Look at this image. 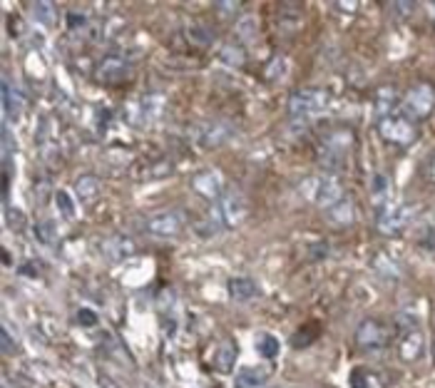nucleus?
<instances>
[{"label": "nucleus", "instance_id": "obj_11", "mask_svg": "<svg viewBox=\"0 0 435 388\" xmlns=\"http://www.w3.org/2000/svg\"><path fill=\"white\" fill-rule=\"evenodd\" d=\"M271 371L266 366H249L242 368L234 378V388H259L269 381Z\"/></svg>", "mask_w": 435, "mask_h": 388}, {"label": "nucleus", "instance_id": "obj_33", "mask_svg": "<svg viewBox=\"0 0 435 388\" xmlns=\"http://www.w3.org/2000/svg\"><path fill=\"white\" fill-rule=\"evenodd\" d=\"M433 8H435V6H433Z\"/></svg>", "mask_w": 435, "mask_h": 388}, {"label": "nucleus", "instance_id": "obj_22", "mask_svg": "<svg viewBox=\"0 0 435 388\" xmlns=\"http://www.w3.org/2000/svg\"><path fill=\"white\" fill-rule=\"evenodd\" d=\"M32 18L37 20V25L42 28H50L55 23V13H52V6L50 3H32Z\"/></svg>", "mask_w": 435, "mask_h": 388}, {"label": "nucleus", "instance_id": "obj_20", "mask_svg": "<svg viewBox=\"0 0 435 388\" xmlns=\"http://www.w3.org/2000/svg\"><path fill=\"white\" fill-rule=\"evenodd\" d=\"M388 189H391V182L386 175H381V172H376L373 175V184H371V192H373V204H379V207H383L386 197H388Z\"/></svg>", "mask_w": 435, "mask_h": 388}, {"label": "nucleus", "instance_id": "obj_17", "mask_svg": "<svg viewBox=\"0 0 435 388\" xmlns=\"http://www.w3.org/2000/svg\"><path fill=\"white\" fill-rule=\"evenodd\" d=\"M423 353V336L418 331H410L408 336L400 341V358L405 361H418Z\"/></svg>", "mask_w": 435, "mask_h": 388}, {"label": "nucleus", "instance_id": "obj_26", "mask_svg": "<svg viewBox=\"0 0 435 388\" xmlns=\"http://www.w3.org/2000/svg\"><path fill=\"white\" fill-rule=\"evenodd\" d=\"M219 57H222L224 62H229L232 68H239V65H244V52H242V47L224 45L222 52H219Z\"/></svg>", "mask_w": 435, "mask_h": 388}, {"label": "nucleus", "instance_id": "obj_13", "mask_svg": "<svg viewBox=\"0 0 435 388\" xmlns=\"http://www.w3.org/2000/svg\"><path fill=\"white\" fill-rule=\"evenodd\" d=\"M97 78L105 83H117V80L127 78V62L122 57H105L97 68Z\"/></svg>", "mask_w": 435, "mask_h": 388}, {"label": "nucleus", "instance_id": "obj_23", "mask_svg": "<svg viewBox=\"0 0 435 388\" xmlns=\"http://www.w3.org/2000/svg\"><path fill=\"white\" fill-rule=\"evenodd\" d=\"M373 266H376V271L383 276H400L398 264H395L391 257H386V254H379V257L373 259Z\"/></svg>", "mask_w": 435, "mask_h": 388}, {"label": "nucleus", "instance_id": "obj_30", "mask_svg": "<svg viewBox=\"0 0 435 388\" xmlns=\"http://www.w3.org/2000/svg\"><path fill=\"white\" fill-rule=\"evenodd\" d=\"M351 386L353 388H366V376H363V371H353L351 373Z\"/></svg>", "mask_w": 435, "mask_h": 388}, {"label": "nucleus", "instance_id": "obj_1", "mask_svg": "<svg viewBox=\"0 0 435 388\" xmlns=\"http://www.w3.org/2000/svg\"><path fill=\"white\" fill-rule=\"evenodd\" d=\"M323 110H326V93L323 90H299L289 100V117L299 127Z\"/></svg>", "mask_w": 435, "mask_h": 388}, {"label": "nucleus", "instance_id": "obj_8", "mask_svg": "<svg viewBox=\"0 0 435 388\" xmlns=\"http://www.w3.org/2000/svg\"><path fill=\"white\" fill-rule=\"evenodd\" d=\"M246 214V204H244V197L237 189H227L222 194V217L227 227H237L239 222Z\"/></svg>", "mask_w": 435, "mask_h": 388}, {"label": "nucleus", "instance_id": "obj_2", "mask_svg": "<svg viewBox=\"0 0 435 388\" xmlns=\"http://www.w3.org/2000/svg\"><path fill=\"white\" fill-rule=\"evenodd\" d=\"M301 189H304V194L311 199V202L318 204V207H323V209L333 207V204L343 199V187H341V182H338L333 175L314 177V180L304 182V187H301Z\"/></svg>", "mask_w": 435, "mask_h": 388}, {"label": "nucleus", "instance_id": "obj_15", "mask_svg": "<svg viewBox=\"0 0 435 388\" xmlns=\"http://www.w3.org/2000/svg\"><path fill=\"white\" fill-rule=\"evenodd\" d=\"M326 217H328V222L338 224V227H346V224L353 222L356 212H353V204L348 202V199H341V202H336L333 207L326 209Z\"/></svg>", "mask_w": 435, "mask_h": 388}, {"label": "nucleus", "instance_id": "obj_6", "mask_svg": "<svg viewBox=\"0 0 435 388\" xmlns=\"http://www.w3.org/2000/svg\"><path fill=\"white\" fill-rule=\"evenodd\" d=\"M379 129L386 140L395 142V145H408L415 137L413 124H410V119L405 117V114H388V117H381Z\"/></svg>", "mask_w": 435, "mask_h": 388}, {"label": "nucleus", "instance_id": "obj_16", "mask_svg": "<svg viewBox=\"0 0 435 388\" xmlns=\"http://www.w3.org/2000/svg\"><path fill=\"white\" fill-rule=\"evenodd\" d=\"M229 296H232L234 301H249L256 296V284L251 279H244V276H239V279H232L229 281Z\"/></svg>", "mask_w": 435, "mask_h": 388}, {"label": "nucleus", "instance_id": "obj_24", "mask_svg": "<svg viewBox=\"0 0 435 388\" xmlns=\"http://www.w3.org/2000/svg\"><path fill=\"white\" fill-rule=\"evenodd\" d=\"M55 202H57V209H60V214L65 219H73L75 217V202L73 197H70L68 192H55Z\"/></svg>", "mask_w": 435, "mask_h": 388}, {"label": "nucleus", "instance_id": "obj_32", "mask_svg": "<svg viewBox=\"0 0 435 388\" xmlns=\"http://www.w3.org/2000/svg\"><path fill=\"white\" fill-rule=\"evenodd\" d=\"M97 381H100V386H102V388H119L117 383H114V381H109L107 376H100Z\"/></svg>", "mask_w": 435, "mask_h": 388}, {"label": "nucleus", "instance_id": "obj_7", "mask_svg": "<svg viewBox=\"0 0 435 388\" xmlns=\"http://www.w3.org/2000/svg\"><path fill=\"white\" fill-rule=\"evenodd\" d=\"M386 343V329L381 321L376 319H363L356 329V346L361 351H373V348H381Z\"/></svg>", "mask_w": 435, "mask_h": 388}, {"label": "nucleus", "instance_id": "obj_28", "mask_svg": "<svg viewBox=\"0 0 435 388\" xmlns=\"http://www.w3.org/2000/svg\"><path fill=\"white\" fill-rule=\"evenodd\" d=\"M78 321L83 324L85 329L97 327V314H93L90 309H80V311H78Z\"/></svg>", "mask_w": 435, "mask_h": 388}, {"label": "nucleus", "instance_id": "obj_29", "mask_svg": "<svg viewBox=\"0 0 435 388\" xmlns=\"http://www.w3.org/2000/svg\"><path fill=\"white\" fill-rule=\"evenodd\" d=\"M35 237L40 239V242H52L50 224H40V227H35Z\"/></svg>", "mask_w": 435, "mask_h": 388}, {"label": "nucleus", "instance_id": "obj_27", "mask_svg": "<svg viewBox=\"0 0 435 388\" xmlns=\"http://www.w3.org/2000/svg\"><path fill=\"white\" fill-rule=\"evenodd\" d=\"M0 343H3V353H6V356H11V353H16L18 343L11 339V334H8V327H3V329H0Z\"/></svg>", "mask_w": 435, "mask_h": 388}, {"label": "nucleus", "instance_id": "obj_5", "mask_svg": "<svg viewBox=\"0 0 435 388\" xmlns=\"http://www.w3.org/2000/svg\"><path fill=\"white\" fill-rule=\"evenodd\" d=\"M348 147H351V135L348 132H336V135L323 142L321 152H318V162L326 170H338L343 165V160H346Z\"/></svg>", "mask_w": 435, "mask_h": 388}, {"label": "nucleus", "instance_id": "obj_10", "mask_svg": "<svg viewBox=\"0 0 435 388\" xmlns=\"http://www.w3.org/2000/svg\"><path fill=\"white\" fill-rule=\"evenodd\" d=\"M194 189L207 199L222 197V175L217 170H207L202 175L194 177Z\"/></svg>", "mask_w": 435, "mask_h": 388}, {"label": "nucleus", "instance_id": "obj_31", "mask_svg": "<svg viewBox=\"0 0 435 388\" xmlns=\"http://www.w3.org/2000/svg\"><path fill=\"white\" fill-rule=\"evenodd\" d=\"M68 20H70V30H75V23H78V25H83L85 18H83V16H75V13H70Z\"/></svg>", "mask_w": 435, "mask_h": 388}, {"label": "nucleus", "instance_id": "obj_18", "mask_svg": "<svg viewBox=\"0 0 435 388\" xmlns=\"http://www.w3.org/2000/svg\"><path fill=\"white\" fill-rule=\"evenodd\" d=\"M254 346H256V351H259L264 358H276V356H279V351H281L279 339L271 336V334H259V336L254 339Z\"/></svg>", "mask_w": 435, "mask_h": 388}, {"label": "nucleus", "instance_id": "obj_9", "mask_svg": "<svg viewBox=\"0 0 435 388\" xmlns=\"http://www.w3.org/2000/svg\"><path fill=\"white\" fill-rule=\"evenodd\" d=\"M184 227V217L179 212H162L147 222V229L157 237H174Z\"/></svg>", "mask_w": 435, "mask_h": 388}, {"label": "nucleus", "instance_id": "obj_21", "mask_svg": "<svg viewBox=\"0 0 435 388\" xmlns=\"http://www.w3.org/2000/svg\"><path fill=\"white\" fill-rule=\"evenodd\" d=\"M75 189H78V194L83 199H93L100 192V180L95 175H83L78 180V184H75Z\"/></svg>", "mask_w": 435, "mask_h": 388}, {"label": "nucleus", "instance_id": "obj_12", "mask_svg": "<svg viewBox=\"0 0 435 388\" xmlns=\"http://www.w3.org/2000/svg\"><path fill=\"white\" fill-rule=\"evenodd\" d=\"M237 356H239V343L234 339H224L219 343L217 353H214V368L222 373H229L237 363Z\"/></svg>", "mask_w": 435, "mask_h": 388}, {"label": "nucleus", "instance_id": "obj_14", "mask_svg": "<svg viewBox=\"0 0 435 388\" xmlns=\"http://www.w3.org/2000/svg\"><path fill=\"white\" fill-rule=\"evenodd\" d=\"M0 95H3V110H6V114H20L23 112V107H25V98H23V93H18L16 88H11L8 80H3V90H0Z\"/></svg>", "mask_w": 435, "mask_h": 388}, {"label": "nucleus", "instance_id": "obj_19", "mask_svg": "<svg viewBox=\"0 0 435 388\" xmlns=\"http://www.w3.org/2000/svg\"><path fill=\"white\" fill-rule=\"evenodd\" d=\"M107 254L112 259H117V261H122L124 257L135 254V244L127 237H114V239H109V244H107Z\"/></svg>", "mask_w": 435, "mask_h": 388}, {"label": "nucleus", "instance_id": "obj_25", "mask_svg": "<svg viewBox=\"0 0 435 388\" xmlns=\"http://www.w3.org/2000/svg\"><path fill=\"white\" fill-rule=\"evenodd\" d=\"M237 35L242 37V40H254L256 37V18H242V20L237 23Z\"/></svg>", "mask_w": 435, "mask_h": 388}, {"label": "nucleus", "instance_id": "obj_4", "mask_svg": "<svg viewBox=\"0 0 435 388\" xmlns=\"http://www.w3.org/2000/svg\"><path fill=\"white\" fill-rule=\"evenodd\" d=\"M418 207L415 204H398V207L381 209L379 214V232L381 234H398L413 222Z\"/></svg>", "mask_w": 435, "mask_h": 388}, {"label": "nucleus", "instance_id": "obj_3", "mask_svg": "<svg viewBox=\"0 0 435 388\" xmlns=\"http://www.w3.org/2000/svg\"><path fill=\"white\" fill-rule=\"evenodd\" d=\"M403 107H405V117H413V119L428 117L435 107V90L425 83L415 85V88H410L408 95H405Z\"/></svg>", "mask_w": 435, "mask_h": 388}]
</instances>
